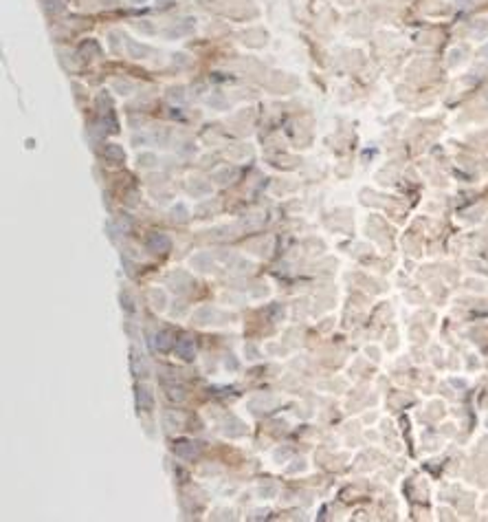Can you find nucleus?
<instances>
[{"instance_id": "nucleus-1", "label": "nucleus", "mask_w": 488, "mask_h": 522, "mask_svg": "<svg viewBox=\"0 0 488 522\" xmlns=\"http://www.w3.org/2000/svg\"><path fill=\"white\" fill-rule=\"evenodd\" d=\"M152 405H154L152 390L148 386H137V408L141 412H148V410H152Z\"/></svg>"}, {"instance_id": "nucleus-2", "label": "nucleus", "mask_w": 488, "mask_h": 522, "mask_svg": "<svg viewBox=\"0 0 488 522\" xmlns=\"http://www.w3.org/2000/svg\"><path fill=\"white\" fill-rule=\"evenodd\" d=\"M176 355L181 357V359H187V362H191V359L196 357V346H194V341H191L189 337H183V339L176 344Z\"/></svg>"}, {"instance_id": "nucleus-3", "label": "nucleus", "mask_w": 488, "mask_h": 522, "mask_svg": "<svg viewBox=\"0 0 488 522\" xmlns=\"http://www.w3.org/2000/svg\"><path fill=\"white\" fill-rule=\"evenodd\" d=\"M148 247L152 249V251H156V253H163V251L170 249V238H167L165 234H152V236H150V240H148Z\"/></svg>"}, {"instance_id": "nucleus-4", "label": "nucleus", "mask_w": 488, "mask_h": 522, "mask_svg": "<svg viewBox=\"0 0 488 522\" xmlns=\"http://www.w3.org/2000/svg\"><path fill=\"white\" fill-rule=\"evenodd\" d=\"M176 454L181 456V458H196L198 456V448H196L194 443H178L176 445Z\"/></svg>"}, {"instance_id": "nucleus-5", "label": "nucleus", "mask_w": 488, "mask_h": 522, "mask_svg": "<svg viewBox=\"0 0 488 522\" xmlns=\"http://www.w3.org/2000/svg\"><path fill=\"white\" fill-rule=\"evenodd\" d=\"M165 397L170 399L172 403H181V401H185V390L181 386H167Z\"/></svg>"}, {"instance_id": "nucleus-6", "label": "nucleus", "mask_w": 488, "mask_h": 522, "mask_svg": "<svg viewBox=\"0 0 488 522\" xmlns=\"http://www.w3.org/2000/svg\"><path fill=\"white\" fill-rule=\"evenodd\" d=\"M218 313H216V309L213 306H205V309H200L198 313H196V322L198 324H209V322H213V317H216Z\"/></svg>"}, {"instance_id": "nucleus-7", "label": "nucleus", "mask_w": 488, "mask_h": 522, "mask_svg": "<svg viewBox=\"0 0 488 522\" xmlns=\"http://www.w3.org/2000/svg\"><path fill=\"white\" fill-rule=\"evenodd\" d=\"M132 370H135L139 377H145V373H148V368H145V359H143L141 353H137V351H135V357H132Z\"/></svg>"}, {"instance_id": "nucleus-8", "label": "nucleus", "mask_w": 488, "mask_h": 522, "mask_svg": "<svg viewBox=\"0 0 488 522\" xmlns=\"http://www.w3.org/2000/svg\"><path fill=\"white\" fill-rule=\"evenodd\" d=\"M172 346V335L170 333H159L156 335V348L159 351H167Z\"/></svg>"}, {"instance_id": "nucleus-9", "label": "nucleus", "mask_w": 488, "mask_h": 522, "mask_svg": "<svg viewBox=\"0 0 488 522\" xmlns=\"http://www.w3.org/2000/svg\"><path fill=\"white\" fill-rule=\"evenodd\" d=\"M163 421H165V430H178V427L183 425V421L178 419V416H174L172 412H167V414H165V419H163Z\"/></svg>"}, {"instance_id": "nucleus-10", "label": "nucleus", "mask_w": 488, "mask_h": 522, "mask_svg": "<svg viewBox=\"0 0 488 522\" xmlns=\"http://www.w3.org/2000/svg\"><path fill=\"white\" fill-rule=\"evenodd\" d=\"M121 302H124V309H126V311H135V300L128 298V293H126V291L121 293Z\"/></svg>"}, {"instance_id": "nucleus-11", "label": "nucleus", "mask_w": 488, "mask_h": 522, "mask_svg": "<svg viewBox=\"0 0 488 522\" xmlns=\"http://www.w3.org/2000/svg\"><path fill=\"white\" fill-rule=\"evenodd\" d=\"M108 156H117V159L121 161L124 159V152H121L119 148H108Z\"/></svg>"}]
</instances>
